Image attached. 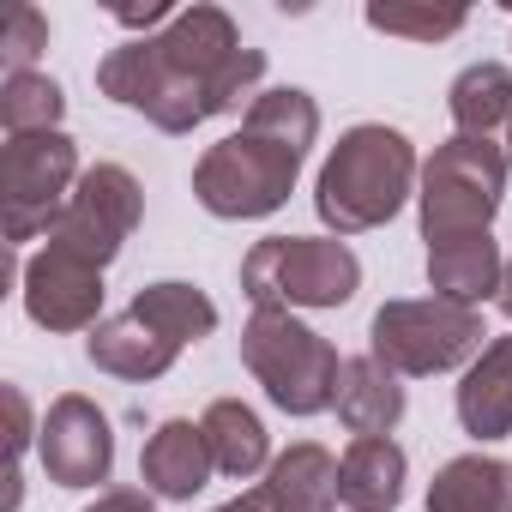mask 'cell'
I'll use <instances>...</instances> for the list:
<instances>
[{
  "instance_id": "obj_1",
  "label": "cell",
  "mask_w": 512,
  "mask_h": 512,
  "mask_svg": "<svg viewBox=\"0 0 512 512\" xmlns=\"http://www.w3.org/2000/svg\"><path fill=\"white\" fill-rule=\"evenodd\" d=\"M241 31L223 7H181L169 31L133 37L97 61V91L121 109H139L157 133H193L211 121V85L241 55Z\"/></svg>"
},
{
  "instance_id": "obj_2",
  "label": "cell",
  "mask_w": 512,
  "mask_h": 512,
  "mask_svg": "<svg viewBox=\"0 0 512 512\" xmlns=\"http://www.w3.org/2000/svg\"><path fill=\"white\" fill-rule=\"evenodd\" d=\"M416 181H422L416 145L386 121H362L350 133H338V145L326 151L320 181H314V211L338 241L368 235L404 211Z\"/></svg>"
},
{
  "instance_id": "obj_3",
  "label": "cell",
  "mask_w": 512,
  "mask_h": 512,
  "mask_svg": "<svg viewBox=\"0 0 512 512\" xmlns=\"http://www.w3.org/2000/svg\"><path fill=\"white\" fill-rule=\"evenodd\" d=\"M241 362L284 416H320L338 404L344 356L290 308H253V320L241 326Z\"/></svg>"
},
{
  "instance_id": "obj_4",
  "label": "cell",
  "mask_w": 512,
  "mask_h": 512,
  "mask_svg": "<svg viewBox=\"0 0 512 512\" xmlns=\"http://www.w3.org/2000/svg\"><path fill=\"white\" fill-rule=\"evenodd\" d=\"M506 145L494 139H470L452 133L446 145H434V157L422 163L416 181V211H422V241H464V235H488L500 199H506Z\"/></svg>"
},
{
  "instance_id": "obj_5",
  "label": "cell",
  "mask_w": 512,
  "mask_h": 512,
  "mask_svg": "<svg viewBox=\"0 0 512 512\" xmlns=\"http://www.w3.org/2000/svg\"><path fill=\"white\" fill-rule=\"evenodd\" d=\"M362 290V260L338 235H266L241 260V296L253 308H344Z\"/></svg>"
},
{
  "instance_id": "obj_6",
  "label": "cell",
  "mask_w": 512,
  "mask_h": 512,
  "mask_svg": "<svg viewBox=\"0 0 512 512\" xmlns=\"http://www.w3.org/2000/svg\"><path fill=\"white\" fill-rule=\"evenodd\" d=\"M296 175H302L296 145L241 121L229 139H217L193 163V199L223 223H247V217H272L296 193Z\"/></svg>"
},
{
  "instance_id": "obj_7",
  "label": "cell",
  "mask_w": 512,
  "mask_h": 512,
  "mask_svg": "<svg viewBox=\"0 0 512 512\" xmlns=\"http://www.w3.org/2000/svg\"><path fill=\"white\" fill-rule=\"evenodd\" d=\"M482 350H488L482 344V308H458L440 296H404L368 320V356L386 362L398 380L452 374V368L476 362Z\"/></svg>"
},
{
  "instance_id": "obj_8",
  "label": "cell",
  "mask_w": 512,
  "mask_h": 512,
  "mask_svg": "<svg viewBox=\"0 0 512 512\" xmlns=\"http://www.w3.org/2000/svg\"><path fill=\"white\" fill-rule=\"evenodd\" d=\"M79 175H85L79 145L61 127L55 133H19V139L0 145V223H7V247H25L37 235L49 241Z\"/></svg>"
},
{
  "instance_id": "obj_9",
  "label": "cell",
  "mask_w": 512,
  "mask_h": 512,
  "mask_svg": "<svg viewBox=\"0 0 512 512\" xmlns=\"http://www.w3.org/2000/svg\"><path fill=\"white\" fill-rule=\"evenodd\" d=\"M139 217H145V187L133 181V169H121V163H91V169L79 175L67 211L55 217L49 241L109 272V266L121 260L127 235L139 229Z\"/></svg>"
},
{
  "instance_id": "obj_10",
  "label": "cell",
  "mask_w": 512,
  "mask_h": 512,
  "mask_svg": "<svg viewBox=\"0 0 512 512\" xmlns=\"http://www.w3.org/2000/svg\"><path fill=\"white\" fill-rule=\"evenodd\" d=\"M37 458L49 470L55 488H97L115 470V422L103 404H91L85 392H61L43 416L37 434Z\"/></svg>"
},
{
  "instance_id": "obj_11",
  "label": "cell",
  "mask_w": 512,
  "mask_h": 512,
  "mask_svg": "<svg viewBox=\"0 0 512 512\" xmlns=\"http://www.w3.org/2000/svg\"><path fill=\"white\" fill-rule=\"evenodd\" d=\"M19 302L43 332H97L103 326V266L43 241L25 260Z\"/></svg>"
},
{
  "instance_id": "obj_12",
  "label": "cell",
  "mask_w": 512,
  "mask_h": 512,
  "mask_svg": "<svg viewBox=\"0 0 512 512\" xmlns=\"http://www.w3.org/2000/svg\"><path fill=\"white\" fill-rule=\"evenodd\" d=\"M211 446H205V428L187 422V416H169L151 428L145 452H139V482L145 494L157 500H193L205 482H211Z\"/></svg>"
},
{
  "instance_id": "obj_13",
  "label": "cell",
  "mask_w": 512,
  "mask_h": 512,
  "mask_svg": "<svg viewBox=\"0 0 512 512\" xmlns=\"http://www.w3.org/2000/svg\"><path fill=\"white\" fill-rule=\"evenodd\" d=\"M404 476H410V458L392 434L350 440L338 458V506L344 512H392L404 500Z\"/></svg>"
},
{
  "instance_id": "obj_14",
  "label": "cell",
  "mask_w": 512,
  "mask_h": 512,
  "mask_svg": "<svg viewBox=\"0 0 512 512\" xmlns=\"http://www.w3.org/2000/svg\"><path fill=\"white\" fill-rule=\"evenodd\" d=\"M272 512H332L338 506V458L320 440H296L272 458L266 482L253 488Z\"/></svg>"
},
{
  "instance_id": "obj_15",
  "label": "cell",
  "mask_w": 512,
  "mask_h": 512,
  "mask_svg": "<svg viewBox=\"0 0 512 512\" xmlns=\"http://www.w3.org/2000/svg\"><path fill=\"white\" fill-rule=\"evenodd\" d=\"M458 422L470 440H506L512 434V338H494L458 380Z\"/></svg>"
},
{
  "instance_id": "obj_16",
  "label": "cell",
  "mask_w": 512,
  "mask_h": 512,
  "mask_svg": "<svg viewBox=\"0 0 512 512\" xmlns=\"http://www.w3.org/2000/svg\"><path fill=\"white\" fill-rule=\"evenodd\" d=\"M500 278H506V260H500L494 235H464V241L428 247V290L440 302L482 308L488 296H500Z\"/></svg>"
},
{
  "instance_id": "obj_17",
  "label": "cell",
  "mask_w": 512,
  "mask_h": 512,
  "mask_svg": "<svg viewBox=\"0 0 512 512\" xmlns=\"http://www.w3.org/2000/svg\"><path fill=\"white\" fill-rule=\"evenodd\" d=\"M85 356H91L97 374H115V380H163L175 368L181 344H169L163 332H151L133 314H115L97 332H85Z\"/></svg>"
},
{
  "instance_id": "obj_18",
  "label": "cell",
  "mask_w": 512,
  "mask_h": 512,
  "mask_svg": "<svg viewBox=\"0 0 512 512\" xmlns=\"http://www.w3.org/2000/svg\"><path fill=\"white\" fill-rule=\"evenodd\" d=\"M338 422L356 434V440H368V434H392L398 422H404V380L386 368V362H374V356H350L344 362V374H338Z\"/></svg>"
},
{
  "instance_id": "obj_19",
  "label": "cell",
  "mask_w": 512,
  "mask_h": 512,
  "mask_svg": "<svg viewBox=\"0 0 512 512\" xmlns=\"http://www.w3.org/2000/svg\"><path fill=\"white\" fill-rule=\"evenodd\" d=\"M199 428H205L211 464H217L223 476L247 482V476H266V470H272V434H266V422H260V410H253V404L217 398V404H205Z\"/></svg>"
},
{
  "instance_id": "obj_20",
  "label": "cell",
  "mask_w": 512,
  "mask_h": 512,
  "mask_svg": "<svg viewBox=\"0 0 512 512\" xmlns=\"http://www.w3.org/2000/svg\"><path fill=\"white\" fill-rule=\"evenodd\" d=\"M428 512H512V464L488 452H464L434 470Z\"/></svg>"
},
{
  "instance_id": "obj_21",
  "label": "cell",
  "mask_w": 512,
  "mask_h": 512,
  "mask_svg": "<svg viewBox=\"0 0 512 512\" xmlns=\"http://www.w3.org/2000/svg\"><path fill=\"white\" fill-rule=\"evenodd\" d=\"M133 320H145L151 332H163L169 344H199L217 332V302L199 290V284H181V278H163V284H145L127 308Z\"/></svg>"
},
{
  "instance_id": "obj_22",
  "label": "cell",
  "mask_w": 512,
  "mask_h": 512,
  "mask_svg": "<svg viewBox=\"0 0 512 512\" xmlns=\"http://www.w3.org/2000/svg\"><path fill=\"white\" fill-rule=\"evenodd\" d=\"M446 109H452V127L470 133V139H494L500 127H512V67L500 61H476L452 79L446 91Z\"/></svg>"
},
{
  "instance_id": "obj_23",
  "label": "cell",
  "mask_w": 512,
  "mask_h": 512,
  "mask_svg": "<svg viewBox=\"0 0 512 512\" xmlns=\"http://www.w3.org/2000/svg\"><path fill=\"white\" fill-rule=\"evenodd\" d=\"M61 115H67V91L49 73H13L7 85H0V127H7V139L55 133Z\"/></svg>"
},
{
  "instance_id": "obj_24",
  "label": "cell",
  "mask_w": 512,
  "mask_h": 512,
  "mask_svg": "<svg viewBox=\"0 0 512 512\" xmlns=\"http://www.w3.org/2000/svg\"><path fill=\"white\" fill-rule=\"evenodd\" d=\"M241 121H247V127H260V133H272V139H284V145H296L302 157H308V151H314V139H320V103H314L302 85L260 91Z\"/></svg>"
},
{
  "instance_id": "obj_25",
  "label": "cell",
  "mask_w": 512,
  "mask_h": 512,
  "mask_svg": "<svg viewBox=\"0 0 512 512\" xmlns=\"http://www.w3.org/2000/svg\"><path fill=\"white\" fill-rule=\"evenodd\" d=\"M470 25L464 7H368V31L380 37H416V43H440V37H458Z\"/></svg>"
},
{
  "instance_id": "obj_26",
  "label": "cell",
  "mask_w": 512,
  "mask_h": 512,
  "mask_svg": "<svg viewBox=\"0 0 512 512\" xmlns=\"http://www.w3.org/2000/svg\"><path fill=\"white\" fill-rule=\"evenodd\" d=\"M49 49V19L31 7V0H19V7L7 13V25H0V67L13 73H37V55Z\"/></svg>"
},
{
  "instance_id": "obj_27",
  "label": "cell",
  "mask_w": 512,
  "mask_h": 512,
  "mask_svg": "<svg viewBox=\"0 0 512 512\" xmlns=\"http://www.w3.org/2000/svg\"><path fill=\"white\" fill-rule=\"evenodd\" d=\"M0 398H7V422H13V434H7V470H19V458L31 452V440L43 434V422L31 416V398H25V386H7Z\"/></svg>"
},
{
  "instance_id": "obj_28",
  "label": "cell",
  "mask_w": 512,
  "mask_h": 512,
  "mask_svg": "<svg viewBox=\"0 0 512 512\" xmlns=\"http://www.w3.org/2000/svg\"><path fill=\"white\" fill-rule=\"evenodd\" d=\"M85 512H157V506H151L145 488H109V494H97Z\"/></svg>"
},
{
  "instance_id": "obj_29",
  "label": "cell",
  "mask_w": 512,
  "mask_h": 512,
  "mask_svg": "<svg viewBox=\"0 0 512 512\" xmlns=\"http://www.w3.org/2000/svg\"><path fill=\"white\" fill-rule=\"evenodd\" d=\"M211 512H272L260 494H241V500H223V506H211Z\"/></svg>"
},
{
  "instance_id": "obj_30",
  "label": "cell",
  "mask_w": 512,
  "mask_h": 512,
  "mask_svg": "<svg viewBox=\"0 0 512 512\" xmlns=\"http://www.w3.org/2000/svg\"><path fill=\"white\" fill-rule=\"evenodd\" d=\"M494 302H500V314L512 320V260H506V278H500V296H494Z\"/></svg>"
},
{
  "instance_id": "obj_31",
  "label": "cell",
  "mask_w": 512,
  "mask_h": 512,
  "mask_svg": "<svg viewBox=\"0 0 512 512\" xmlns=\"http://www.w3.org/2000/svg\"><path fill=\"white\" fill-rule=\"evenodd\" d=\"M506 163H512V127H506Z\"/></svg>"
}]
</instances>
